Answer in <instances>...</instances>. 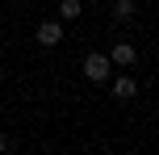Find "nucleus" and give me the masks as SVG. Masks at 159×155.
Instances as JSON below:
<instances>
[{"mask_svg":"<svg viewBox=\"0 0 159 155\" xmlns=\"http://www.w3.org/2000/svg\"><path fill=\"white\" fill-rule=\"evenodd\" d=\"M4 151H8V139H4V134H0V155H4Z\"/></svg>","mask_w":159,"mask_h":155,"instance_id":"obj_7","label":"nucleus"},{"mask_svg":"<svg viewBox=\"0 0 159 155\" xmlns=\"http://www.w3.org/2000/svg\"><path fill=\"white\" fill-rule=\"evenodd\" d=\"M34 38H38L42 46H59V42H63V21H42L38 30H34Z\"/></svg>","mask_w":159,"mask_h":155,"instance_id":"obj_2","label":"nucleus"},{"mask_svg":"<svg viewBox=\"0 0 159 155\" xmlns=\"http://www.w3.org/2000/svg\"><path fill=\"white\" fill-rule=\"evenodd\" d=\"M84 80H92V84H105L113 75V63H109V55H101V50H88L84 55Z\"/></svg>","mask_w":159,"mask_h":155,"instance_id":"obj_1","label":"nucleus"},{"mask_svg":"<svg viewBox=\"0 0 159 155\" xmlns=\"http://www.w3.org/2000/svg\"><path fill=\"white\" fill-rule=\"evenodd\" d=\"M80 13H84V4H80V0H59V21H75Z\"/></svg>","mask_w":159,"mask_h":155,"instance_id":"obj_5","label":"nucleus"},{"mask_svg":"<svg viewBox=\"0 0 159 155\" xmlns=\"http://www.w3.org/2000/svg\"><path fill=\"white\" fill-rule=\"evenodd\" d=\"M134 59H138L134 42H117V46L109 50V63H113V67H130V63H134Z\"/></svg>","mask_w":159,"mask_h":155,"instance_id":"obj_4","label":"nucleus"},{"mask_svg":"<svg viewBox=\"0 0 159 155\" xmlns=\"http://www.w3.org/2000/svg\"><path fill=\"white\" fill-rule=\"evenodd\" d=\"M109 80H113V97H117V101H130V97H138V80H134L130 71H121V75H109Z\"/></svg>","mask_w":159,"mask_h":155,"instance_id":"obj_3","label":"nucleus"},{"mask_svg":"<svg viewBox=\"0 0 159 155\" xmlns=\"http://www.w3.org/2000/svg\"><path fill=\"white\" fill-rule=\"evenodd\" d=\"M113 17L117 21H130L134 17V0H113Z\"/></svg>","mask_w":159,"mask_h":155,"instance_id":"obj_6","label":"nucleus"}]
</instances>
